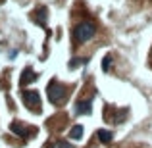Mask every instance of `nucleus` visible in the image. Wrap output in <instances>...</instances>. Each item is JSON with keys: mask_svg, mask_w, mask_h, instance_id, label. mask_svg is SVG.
I'll list each match as a JSON object with an SVG mask.
<instances>
[{"mask_svg": "<svg viewBox=\"0 0 152 148\" xmlns=\"http://www.w3.org/2000/svg\"><path fill=\"white\" fill-rule=\"evenodd\" d=\"M69 137L73 139V141H79V139L83 137V127L81 125H73L71 131H69Z\"/></svg>", "mask_w": 152, "mask_h": 148, "instance_id": "obj_9", "label": "nucleus"}, {"mask_svg": "<svg viewBox=\"0 0 152 148\" xmlns=\"http://www.w3.org/2000/svg\"><path fill=\"white\" fill-rule=\"evenodd\" d=\"M112 56H104V60H102V69L104 71H110V67H112Z\"/></svg>", "mask_w": 152, "mask_h": 148, "instance_id": "obj_12", "label": "nucleus"}, {"mask_svg": "<svg viewBox=\"0 0 152 148\" xmlns=\"http://www.w3.org/2000/svg\"><path fill=\"white\" fill-rule=\"evenodd\" d=\"M46 94H48V100L52 104H56V106H60V104L66 100V89H64L58 81H50L48 83V87H46Z\"/></svg>", "mask_w": 152, "mask_h": 148, "instance_id": "obj_2", "label": "nucleus"}, {"mask_svg": "<svg viewBox=\"0 0 152 148\" xmlns=\"http://www.w3.org/2000/svg\"><path fill=\"white\" fill-rule=\"evenodd\" d=\"M45 148H73L69 144V142H64V141H56V142H52V144H46Z\"/></svg>", "mask_w": 152, "mask_h": 148, "instance_id": "obj_10", "label": "nucleus"}, {"mask_svg": "<svg viewBox=\"0 0 152 148\" xmlns=\"http://www.w3.org/2000/svg\"><path fill=\"white\" fill-rule=\"evenodd\" d=\"M83 63H87V58H73L69 62V67H71V69H75L77 66H83Z\"/></svg>", "mask_w": 152, "mask_h": 148, "instance_id": "obj_11", "label": "nucleus"}, {"mask_svg": "<svg viewBox=\"0 0 152 148\" xmlns=\"http://www.w3.org/2000/svg\"><path fill=\"white\" fill-rule=\"evenodd\" d=\"M96 137H98V141H100V142L108 144V142L114 139V135H112L110 131H106V129H98V131H96Z\"/></svg>", "mask_w": 152, "mask_h": 148, "instance_id": "obj_8", "label": "nucleus"}, {"mask_svg": "<svg viewBox=\"0 0 152 148\" xmlns=\"http://www.w3.org/2000/svg\"><path fill=\"white\" fill-rule=\"evenodd\" d=\"M21 96H23V104H25L29 110L41 112V98H39L37 90H23Z\"/></svg>", "mask_w": 152, "mask_h": 148, "instance_id": "obj_4", "label": "nucleus"}, {"mask_svg": "<svg viewBox=\"0 0 152 148\" xmlns=\"http://www.w3.org/2000/svg\"><path fill=\"white\" fill-rule=\"evenodd\" d=\"M10 129H12L14 135H18V137H21V139H29V137H35V135H37V129H35V127L23 125L21 121H14L10 125Z\"/></svg>", "mask_w": 152, "mask_h": 148, "instance_id": "obj_3", "label": "nucleus"}, {"mask_svg": "<svg viewBox=\"0 0 152 148\" xmlns=\"http://www.w3.org/2000/svg\"><path fill=\"white\" fill-rule=\"evenodd\" d=\"M94 31H96V27H94L93 21H81L73 29V37L77 42H89L94 37Z\"/></svg>", "mask_w": 152, "mask_h": 148, "instance_id": "obj_1", "label": "nucleus"}, {"mask_svg": "<svg viewBox=\"0 0 152 148\" xmlns=\"http://www.w3.org/2000/svg\"><path fill=\"white\" fill-rule=\"evenodd\" d=\"M33 17L37 19V23H39V25H45V21H46V8H45V6L37 8V12L33 14Z\"/></svg>", "mask_w": 152, "mask_h": 148, "instance_id": "obj_7", "label": "nucleus"}, {"mask_svg": "<svg viewBox=\"0 0 152 148\" xmlns=\"http://www.w3.org/2000/svg\"><path fill=\"white\" fill-rule=\"evenodd\" d=\"M91 110H93V102H91V98H87V100H79V102L75 104V112H77V114L87 115V114H91Z\"/></svg>", "mask_w": 152, "mask_h": 148, "instance_id": "obj_5", "label": "nucleus"}, {"mask_svg": "<svg viewBox=\"0 0 152 148\" xmlns=\"http://www.w3.org/2000/svg\"><path fill=\"white\" fill-rule=\"evenodd\" d=\"M35 79H37V75L33 73V69H31V67H25L23 73H21V77H19V85L25 87V85H29V83H33Z\"/></svg>", "mask_w": 152, "mask_h": 148, "instance_id": "obj_6", "label": "nucleus"}]
</instances>
